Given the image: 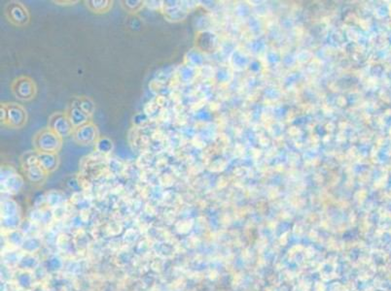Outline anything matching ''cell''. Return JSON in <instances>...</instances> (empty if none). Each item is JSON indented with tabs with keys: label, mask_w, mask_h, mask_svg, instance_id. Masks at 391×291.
Segmentation results:
<instances>
[{
	"label": "cell",
	"mask_w": 391,
	"mask_h": 291,
	"mask_svg": "<svg viewBox=\"0 0 391 291\" xmlns=\"http://www.w3.org/2000/svg\"><path fill=\"white\" fill-rule=\"evenodd\" d=\"M33 146L38 152L57 153L62 146V138L52 129L43 128L34 135Z\"/></svg>",
	"instance_id": "6da1fadb"
},
{
	"label": "cell",
	"mask_w": 391,
	"mask_h": 291,
	"mask_svg": "<svg viewBox=\"0 0 391 291\" xmlns=\"http://www.w3.org/2000/svg\"><path fill=\"white\" fill-rule=\"evenodd\" d=\"M13 94L21 101L32 100L37 92L34 81L27 76H19L14 80L11 86Z\"/></svg>",
	"instance_id": "7a4b0ae2"
},
{
	"label": "cell",
	"mask_w": 391,
	"mask_h": 291,
	"mask_svg": "<svg viewBox=\"0 0 391 291\" xmlns=\"http://www.w3.org/2000/svg\"><path fill=\"white\" fill-rule=\"evenodd\" d=\"M4 14L7 19L16 26H25L30 19L28 10L19 1H11L5 6Z\"/></svg>",
	"instance_id": "3957f363"
},
{
	"label": "cell",
	"mask_w": 391,
	"mask_h": 291,
	"mask_svg": "<svg viewBox=\"0 0 391 291\" xmlns=\"http://www.w3.org/2000/svg\"><path fill=\"white\" fill-rule=\"evenodd\" d=\"M48 128L56 132L61 138L68 137L74 132V128L71 125L66 113H54L48 122Z\"/></svg>",
	"instance_id": "277c9868"
},
{
	"label": "cell",
	"mask_w": 391,
	"mask_h": 291,
	"mask_svg": "<svg viewBox=\"0 0 391 291\" xmlns=\"http://www.w3.org/2000/svg\"><path fill=\"white\" fill-rule=\"evenodd\" d=\"M7 110V127L12 128H23L27 122V113L18 103L4 104Z\"/></svg>",
	"instance_id": "5b68a950"
},
{
	"label": "cell",
	"mask_w": 391,
	"mask_h": 291,
	"mask_svg": "<svg viewBox=\"0 0 391 291\" xmlns=\"http://www.w3.org/2000/svg\"><path fill=\"white\" fill-rule=\"evenodd\" d=\"M74 141L82 146H90L95 144L99 139L98 130L93 123H89L81 128H76L73 132Z\"/></svg>",
	"instance_id": "8992f818"
},
{
	"label": "cell",
	"mask_w": 391,
	"mask_h": 291,
	"mask_svg": "<svg viewBox=\"0 0 391 291\" xmlns=\"http://www.w3.org/2000/svg\"><path fill=\"white\" fill-rule=\"evenodd\" d=\"M66 115H67V117H68V119H69L74 129L81 128V127L91 123V116H89L84 111H82L75 101L73 102V105H71L69 107V109L67 110Z\"/></svg>",
	"instance_id": "52a82bcc"
},
{
	"label": "cell",
	"mask_w": 391,
	"mask_h": 291,
	"mask_svg": "<svg viewBox=\"0 0 391 291\" xmlns=\"http://www.w3.org/2000/svg\"><path fill=\"white\" fill-rule=\"evenodd\" d=\"M164 15L170 21H179L186 18L187 14L178 8L177 1H164Z\"/></svg>",
	"instance_id": "ba28073f"
},
{
	"label": "cell",
	"mask_w": 391,
	"mask_h": 291,
	"mask_svg": "<svg viewBox=\"0 0 391 291\" xmlns=\"http://www.w3.org/2000/svg\"><path fill=\"white\" fill-rule=\"evenodd\" d=\"M38 164L43 168L46 173L54 172L58 166V155L57 153H48V152H38Z\"/></svg>",
	"instance_id": "9c48e42d"
},
{
	"label": "cell",
	"mask_w": 391,
	"mask_h": 291,
	"mask_svg": "<svg viewBox=\"0 0 391 291\" xmlns=\"http://www.w3.org/2000/svg\"><path fill=\"white\" fill-rule=\"evenodd\" d=\"M195 42H196V46L198 47V49H200L203 52H212V50L214 49V46H215L214 36H213V34H211L209 32L199 33L196 36Z\"/></svg>",
	"instance_id": "30bf717a"
},
{
	"label": "cell",
	"mask_w": 391,
	"mask_h": 291,
	"mask_svg": "<svg viewBox=\"0 0 391 291\" xmlns=\"http://www.w3.org/2000/svg\"><path fill=\"white\" fill-rule=\"evenodd\" d=\"M88 9L94 14H105L112 7L113 1L110 0H89L85 1Z\"/></svg>",
	"instance_id": "8fae6325"
},
{
	"label": "cell",
	"mask_w": 391,
	"mask_h": 291,
	"mask_svg": "<svg viewBox=\"0 0 391 291\" xmlns=\"http://www.w3.org/2000/svg\"><path fill=\"white\" fill-rule=\"evenodd\" d=\"M25 173H26L27 178L31 182H40V181H42L45 178L46 174H47L39 164L31 165V166L26 167L25 168Z\"/></svg>",
	"instance_id": "7c38bea8"
},
{
	"label": "cell",
	"mask_w": 391,
	"mask_h": 291,
	"mask_svg": "<svg viewBox=\"0 0 391 291\" xmlns=\"http://www.w3.org/2000/svg\"><path fill=\"white\" fill-rule=\"evenodd\" d=\"M75 102L86 114H88L89 116L93 115V112L95 110V105L91 98L83 96V97H80L77 100H75Z\"/></svg>",
	"instance_id": "4fadbf2b"
},
{
	"label": "cell",
	"mask_w": 391,
	"mask_h": 291,
	"mask_svg": "<svg viewBox=\"0 0 391 291\" xmlns=\"http://www.w3.org/2000/svg\"><path fill=\"white\" fill-rule=\"evenodd\" d=\"M123 8L131 14L137 13L141 10V8L144 5V1L141 0H124L121 2Z\"/></svg>",
	"instance_id": "5bb4252c"
},
{
	"label": "cell",
	"mask_w": 391,
	"mask_h": 291,
	"mask_svg": "<svg viewBox=\"0 0 391 291\" xmlns=\"http://www.w3.org/2000/svg\"><path fill=\"white\" fill-rule=\"evenodd\" d=\"M95 146H96V149L97 151H99L100 153H104V154H107L109 152H111L114 148V144L112 142L111 140L107 137H100L97 142L95 143Z\"/></svg>",
	"instance_id": "9a60e30c"
},
{
	"label": "cell",
	"mask_w": 391,
	"mask_h": 291,
	"mask_svg": "<svg viewBox=\"0 0 391 291\" xmlns=\"http://www.w3.org/2000/svg\"><path fill=\"white\" fill-rule=\"evenodd\" d=\"M21 163L24 168L31 166V165H36L38 164L37 151H32L28 150L25 151L22 156H21Z\"/></svg>",
	"instance_id": "2e32d148"
},
{
	"label": "cell",
	"mask_w": 391,
	"mask_h": 291,
	"mask_svg": "<svg viewBox=\"0 0 391 291\" xmlns=\"http://www.w3.org/2000/svg\"><path fill=\"white\" fill-rule=\"evenodd\" d=\"M0 120L3 126H7V110L4 104H1L0 106Z\"/></svg>",
	"instance_id": "e0dca14e"
}]
</instances>
